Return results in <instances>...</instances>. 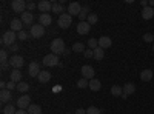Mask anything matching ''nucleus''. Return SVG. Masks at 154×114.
<instances>
[{
	"mask_svg": "<svg viewBox=\"0 0 154 114\" xmlns=\"http://www.w3.org/2000/svg\"><path fill=\"white\" fill-rule=\"evenodd\" d=\"M51 51H53V54L56 56H60L65 53V42H63V39H60V37H57V39H54L53 42H51Z\"/></svg>",
	"mask_w": 154,
	"mask_h": 114,
	"instance_id": "obj_1",
	"label": "nucleus"
},
{
	"mask_svg": "<svg viewBox=\"0 0 154 114\" xmlns=\"http://www.w3.org/2000/svg\"><path fill=\"white\" fill-rule=\"evenodd\" d=\"M57 23H59V26L62 29H66V28H69L71 25H72V16H69L68 12H63V14L59 16Z\"/></svg>",
	"mask_w": 154,
	"mask_h": 114,
	"instance_id": "obj_2",
	"label": "nucleus"
},
{
	"mask_svg": "<svg viewBox=\"0 0 154 114\" xmlns=\"http://www.w3.org/2000/svg\"><path fill=\"white\" fill-rule=\"evenodd\" d=\"M16 39H17V32H14V31H6L5 34H3V37H2V43L5 45V46H12L16 43Z\"/></svg>",
	"mask_w": 154,
	"mask_h": 114,
	"instance_id": "obj_3",
	"label": "nucleus"
},
{
	"mask_svg": "<svg viewBox=\"0 0 154 114\" xmlns=\"http://www.w3.org/2000/svg\"><path fill=\"white\" fill-rule=\"evenodd\" d=\"M31 105H32V103H31V97H29L28 94H22V96L17 99V106H19V109H28Z\"/></svg>",
	"mask_w": 154,
	"mask_h": 114,
	"instance_id": "obj_4",
	"label": "nucleus"
},
{
	"mask_svg": "<svg viewBox=\"0 0 154 114\" xmlns=\"http://www.w3.org/2000/svg\"><path fill=\"white\" fill-rule=\"evenodd\" d=\"M29 34H31V37H34V39H40V37L45 35V26H42L40 23L32 25L31 29H29Z\"/></svg>",
	"mask_w": 154,
	"mask_h": 114,
	"instance_id": "obj_5",
	"label": "nucleus"
},
{
	"mask_svg": "<svg viewBox=\"0 0 154 114\" xmlns=\"http://www.w3.org/2000/svg\"><path fill=\"white\" fill-rule=\"evenodd\" d=\"M42 63L45 66H57L59 65V56H56V54H46L45 57H43V60H42Z\"/></svg>",
	"mask_w": 154,
	"mask_h": 114,
	"instance_id": "obj_6",
	"label": "nucleus"
},
{
	"mask_svg": "<svg viewBox=\"0 0 154 114\" xmlns=\"http://www.w3.org/2000/svg\"><path fill=\"white\" fill-rule=\"evenodd\" d=\"M11 8H12L14 12L23 14L25 9H26V2H25V0H12V2H11Z\"/></svg>",
	"mask_w": 154,
	"mask_h": 114,
	"instance_id": "obj_7",
	"label": "nucleus"
},
{
	"mask_svg": "<svg viewBox=\"0 0 154 114\" xmlns=\"http://www.w3.org/2000/svg\"><path fill=\"white\" fill-rule=\"evenodd\" d=\"M23 57L19 56V54H14L9 57V66H12V69H20L23 66Z\"/></svg>",
	"mask_w": 154,
	"mask_h": 114,
	"instance_id": "obj_8",
	"label": "nucleus"
},
{
	"mask_svg": "<svg viewBox=\"0 0 154 114\" xmlns=\"http://www.w3.org/2000/svg\"><path fill=\"white\" fill-rule=\"evenodd\" d=\"M37 8L42 11V14H49V11H53V3L49 0H42L37 3Z\"/></svg>",
	"mask_w": 154,
	"mask_h": 114,
	"instance_id": "obj_9",
	"label": "nucleus"
},
{
	"mask_svg": "<svg viewBox=\"0 0 154 114\" xmlns=\"http://www.w3.org/2000/svg\"><path fill=\"white\" fill-rule=\"evenodd\" d=\"M82 77L83 79H88V80L94 79V68L89 66V65H83L82 66Z\"/></svg>",
	"mask_w": 154,
	"mask_h": 114,
	"instance_id": "obj_10",
	"label": "nucleus"
},
{
	"mask_svg": "<svg viewBox=\"0 0 154 114\" xmlns=\"http://www.w3.org/2000/svg\"><path fill=\"white\" fill-rule=\"evenodd\" d=\"M28 74L31 77H38V74H40V65L37 62H31L28 66Z\"/></svg>",
	"mask_w": 154,
	"mask_h": 114,
	"instance_id": "obj_11",
	"label": "nucleus"
},
{
	"mask_svg": "<svg viewBox=\"0 0 154 114\" xmlns=\"http://www.w3.org/2000/svg\"><path fill=\"white\" fill-rule=\"evenodd\" d=\"M80 11H82V6H80L79 2L69 3V6H68V14H69V16H79Z\"/></svg>",
	"mask_w": 154,
	"mask_h": 114,
	"instance_id": "obj_12",
	"label": "nucleus"
},
{
	"mask_svg": "<svg viewBox=\"0 0 154 114\" xmlns=\"http://www.w3.org/2000/svg\"><path fill=\"white\" fill-rule=\"evenodd\" d=\"M22 26H23V22H22L20 19H12L11 23H9V29H11V31H14V32H20V31H23Z\"/></svg>",
	"mask_w": 154,
	"mask_h": 114,
	"instance_id": "obj_13",
	"label": "nucleus"
},
{
	"mask_svg": "<svg viewBox=\"0 0 154 114\" xmlns=\"http://www.w3.org/2000/svg\"><path fill=\"white\" fill-rule=\"evenodd\" d=\"M89 29H91V25H89L88 22H79V25H77V32H79L80 35L88 34Z\"/></svg>",
	"mask_w": 154,
	"mask_h": 114,
	"instance_id": "obj_14",
	"label": "nucleus"
},
{
	"mask_svg": "<svg viewBox=\"0 0 154 114\" xmlns=\"http://www.w3.org/2000/svg\"><path fill=\"white\" fill-rule=\"evenodd\" d=\"M111 45H112V40H111V37H108V35H102L99 39V46L100 48L108 49V48H111Z\"/></svg>",
	"mask_w": 154,
	"mask_h": 114,
	"instance_id": "obj_15",
	"label": "nucleus"
},
{
	"mask_svg": "<svg viewBox=\"0 0 154 114\" xmlns=\"http://www.w3.org/2000/svg\"><path fill=\"white\" fill-rule=\"evenodd\" d=\"M20 20L23 22V25H31V26H32V22H34V16H32V12L25 11L23 14H22V19H20Z\"/></svg>",
	"mask_w": 154,
	"mask_h": 114,
	"instance_id": "obj_16",
	"label": "nucleus"
},
{
	"mask_svg": "<svg viewBox=\"0 0 154 114\" xmlns=\"http://www.w3.org/2000/svg\"><path fill=\"white\" fill-rule=\"evenodd\" d=\"M51 22H53L51 14H40L38 16V23H40L42 26H48V25H51Z\"/></svg>",
	"mask_w": 154,
	"mask_h": 114,
	"instance_id": "obj_17",
	"label": "nucleus"
},
{
	"mask_svg": "<svg viewBox=\"0 0 154 114\" xmlns=\"http://www.w3.org/2000/svg\"><path fill=\"white\" fill-rule=\"evenodd\" d=\"M9 80L16 82V83H20L22 82V72H20V69H12L9 72Z\"/></svg>",
	"mask_w": 154,
	"mask_h": 114,
	"instance_id": "obj_18",
	"label": "nucleus"
},
{
	"mask_svg": "<svg viewBox=\"0 0 154 114\" xmlns=\"http://www.w3.org/2000/svg\"><path fill=\"white\" fill-rule=\"evenodd\" d=\"M142 17H143V20H151L154 17V8H151V6L143 8L142 9Z\"/></svg>",
	"mask_w": 154,
	"mask_h": 114,
	"instance_id": "obj_19",
	"label": "nucleus"
},
{
	"mask_svg": "<svg viewBox=\"0 0 154 114\" xmlns=\"http://www.w3.org/2000/svg\"><path fill=\"white\" fill-rule=\"evenodd\" d=\"M12 99V94L9 90H2V93H0V100H2V103H9Z\"/></svg>",
	"mask_w": 154,
	"mask_h": 114,
	"instance_id": "obj_20",
	"label": "nucleus"
},
{
	"mask_svg": "<svg viewBox=\"0 0 154 114\" xmlns=\"http://www.w3.org/2000/svg\"><path fill=\"white\" fill-rule=\"evenodd\" d=\"M38 82H40V83H46V82H49L51 80V72L49 71H40V74H38Z\"/></svg>",
	"mask_w": 154,
	"mask_h": 114,
	"instance_id": "obj_21",
	"label": "nucleus"
},
{
	"mask_svg": "<svg viewBox=\"0 0 154 114\" xmlns=\"http://www.w3.org/2000/svg\"><path fill=\"white\" fill-rule=\"evenodd\" d=\"M89 90H93V91H100V88H102V83H100V80L99 79H91L89 80Z\"/></svg>",
	"mask_w": 154,
	"mask_h": 114,
	"instance_id": "obj_22",
	"label": "nucleus"
},
{
	"mask_svg": "<svg viewBox=\"0 0 154 114\" xmlns=\"http://www.w3.org/2000/svg\"><path fill=\"white\" fill-rule=\"evenodd\" d=\"M134 93H136V85H134V83H125V85H123V94L131 96V94H134Z\"/></svg>",
	"mask_w": 154,
	"mask_h": 114,
	"instance_id": "obj_23",
	"label": "nucleus"
},
{
	"mask_svg": "<svg viewBox=\"0 0 154 114\" xmlns=\"http://www.w3.org/2000/svg\"><path fill=\"white\" fill-rule=\"evenodd\" d=\"M152 79V71L151 69H143L140 72V80L142 82H149Z\"/></svg>",
	"mask_w": 154,
	"mask_h": 114,
	"instance_id": "obj_24",
	"label": "nucleus"
},
{
	"mask_svg": "<svg viewBox=\"0 0 154 114\" xmlns=\"http://www.w3.org/2000/svg\"><path fill=\"white\" fill-rule=\"evenodd\" d=\"M91 14V12H89V6H83L82 8V11H80V14H79V19H80V22H86V19H88V16Z\"/></svg>",
	"mask_w": 154,
	"mask_h": 114,
	"instance_id": "obj_25",
	"label": "nucleus"
},
{
	"mask_svg": "<svg viewBox=\"0 0 154 114\" xmlns=\"http://www.w3.org/2000/svg\"><path fill=\"white\" fill-rule=\"evenodd\" d=\"M111 94L116 96V97L122 96V94H123V86H120V85H112V86H111Z\"/></svg>",
	"mask_w": 154,
	"mask_h": 114,
	"instance_id": "obj_26",
	"label": "nucleus"
},
{
	"mask_svg": "<svg viewBox=\"0 0 154 114\" xmlns=\"http://www.w3.org/2000/svg\"><path fill=\"white\" fill-rule=\"evenodd\" d=\"M103 57H105V49L100 48V46H97V48L94 49V59H96V60H102Z\"/></svg>",
	"mask_w": 154,
	"mask_h": 114,
	"instance_id": "obj_27",
	"label": "nucleus"
},
{
	"mask_svg": "<svg viewBox=\"0 0 154 114\" xmlns=\"http://www.w3.org/2000/svg\"><path fill=\"white\" fill-rule=\"evenodd\" d=\"M71 49H72L74 53H85V51H86V49H85V45H83L82 42H75V43L72 45Z\"/></svg>",
	"mask_w": 154,
	"mask_h": 114,
	"instance_id": "obj_28",
	"label": "nucleus"
},
{
	"mask_svg": "<svg viewBox=\"0 0 154 114\" xmlns=\"http://www.w3.org/2000/svg\"><path fill=\"white\" fill-rule=\"evenodd\" d=\"M26 111H28V114H42V108H40V105H35V103L31 105Z\"/></svg>",
	"mask_w": 154,
	"mask_h": 114,
	"instance_id": "obj_29",
	"label": "nucleus"
},
{
	"mask_svg": "<svg viewBox=\"0 0 154 114\" xmlns=\"http://www.w3.org/2000/svg\"><path fill=\"white\" fill-rule=\"evenodd\" d=\"M16 112H17V109H16V106L12 105V103H8L3 108V111H2V114H16Z\"/></svg>",
	"mask_w": 154,
	"mask_h": 114,
	"instance_id": "obj_30",
	"label": "nucleus"
},
{
	"mask_svg": "<svg viewBox=\"0 0 154 114\" xmlns=\"http://www.w3.org/2000/svg\"><path fill=\"white\" fill-rule=\"evenodd\" d=\"M29 90V83H26V82H20V83H17V91H20V93H26Z\"/></svg>",
	"mask_w": 154,
	"mask_h": 114,
	"instance_id": "obj_31",
	"label": "nucleus"
},
{
	"mask_svg": "<svg viewBox=\"0 0 154 114\" xmlns=\"http://www.w3.org/2000/svg\"><path fill=\"white\" fill-rule=\"evenodd\" d=\"M53 12H56V14H59V16L63 14V5L54 2V3H53Z\"/></svg>",
	"mask_w": 154,
	"mask_h": 114,
	"instance_id": "obj_32",
	"label": "nucleus"
},
{
	"mask_svg": "<svg viewBox=\"0 0 154 114\" xmlns=\"http://www.w3.org/2000/svg\"><path fill=\"white\" fill-rule=\"evenodd\" d=\"M86 22H88L89 25H96V23L99 22V17H97V14H96V12H91V14L88 16Z\"/></svg>",
	"mask_w": 154,
	"mask_h": 114,
	"instance_id": "obj_33",
	"label": "nucleus"
},
{
	"mask_svg": "<svg viewBox=\"0 0 154 114\" xmlns=\"http://www.w3.org/2000/svg\"><path fill=\"white\" fill-rule=\"evenodd\" d=\"M77 86H79V88H82V90H83V88H88V86H89V80L82 77L79 82H77Z\"/></svg>",
	"mask_w": 154,
	"mask_h": 114,
	"instance_id": "obj_34",
	"label": "nucleus"
},
{
	"mask_svg": "<svg viewBox=\"0 0 154 114\" xmlns=\"http://www.w3.org/2000/svg\"><path fill=\"white\" fill-rule=\"evenodd\" d=\"M103 109H99L97 106H89L88 109H86V114H100Z\"/></svg>",
	"mask_w": 154,
	"mask_h": 114,
	"instance_id": "obj_35",
	"label": "nucleus"
},
{
	"mask_svg": "<svg viewBox=\"0 0 154 114\" xmlns=\"http://www.w3.org/2000/svg\"><path fill=\"white\" fill-rule=\"evenodd\" d=\"M88 46H89V49H96V48L99 46V40H96V39H89V40H88Z\"/></svg>",
	"mask_w": 154,
	"mask_h": 114,
	"instance_id": "obj_36",
	"label": "nucleus"
},
{
	"mask_svg": "<svg viewBox=\"0 0 154 114\" xmlns=\"http://www.w3.org/2000/svg\"><path fill=\"white\" fill-rule=\"evenodd\" d=\"M17 39L22 40V42H23V40H26V39H28V32H26V31H20V32H17Z\"/></svg>",
	"mask_w": 154,
	"mask_h": 114,
	"instance_id": "obj_37",
	"label": "nucleus"
},
{
	"mask_svg": "<svg viewBox=\"0 0 154 114\" xmlns=\"http://www.w3.org/2000/svg\"><path fill=\"white\" fill-rule=\"evenodd\" d=\"M6 90H9V91L17 90V83H16V82H12V80H9V82L6 83Z\"/></svg>",
	"mask_w": 154,
	"mask_h": 114,
	"instance_id": "obj_38",
	"label": "nucleus"
},
{
	"mask_svg": "<svg viewBox=\"0 0 154 114\" xmlns=\"http://www.w3.org/2000/svg\"><path fill=\"white\" fill-rule=\"evenodd\" d=\"M0 59H2V62H9L8 60V51H6V49H2V51H0Z\"/></svg>",
	"mask_w": 154,
	"mask_h": 114,
	"instance_id": "obj_39",
	"label": "nucleus"
},
{
	"mask_svg": "<svg viewBox=\"0 0 154 114\" xmlns=\"http://www.w3.org/2000/svg\"><path fill=\"white\" fill-rule=\"evenodd\" d=\"M143 40H145V42H154V35H152L151 32H146V34L143 35Z\"/></svg>",
	"mask_w": 154,
	"mask_h": 114,
	"instance_id": "obj_40",
	"label": "nucleus"
},
{
	"mask_svg": "<svg viewBox=\"0 0 154 114\" xmlns=\"http://www.w3.org/2000/svg\"><path fill=\"white\" fill-rule=\"evenodd\" d=\"M83 54H85L86 59H91V57H94V49H86Z\"/></svg>",
	"mask_w": 154,
	"mask_h": 114,
	"instance_id": "obj_41",
	"label": "nucleus"
},
{
	"mask_svg": "<svg viewBox=\"0 0 154 114\" xmlns=\"http://www.w3.org/2000/svg\"><path fill=\"white\" fill-rule=\"evenodd\" d=\"M35 8H37V5H35L34 2H26V9H28V11H34Z\"/></svg>",
	"mask_w": 154,
	"mask_h": 114,
	"instance_id": "obj_42",
	"label": "nucleus"
},
{
	"mask_svg": "<svg viewBox=\"0 0 154 114\" xmlns=\"http://www.w3.org/2000/svg\"><path fill=\"white\" fill-rule=\"evenodd\" d=\"M9 51H11V53H17V51H19V45L14 43L12 46H9Z\"/></svg>",
	"mask_w": 154,
	"mask_h": 114,
	"instance_id": "obj_43",
	"label": "nucleus"
},
{
	"mask_svg": "<svg viewBox=\"0 0 154 114\" xmlns=\"http://www.w3.org/2000/svg\"><path fill=\"white\" fill-rule=\"evenodd\" d=\"M74 114H86V109H83V108H79V109H75V112Z\"/></svg>",
	"mask_w": 154,
	"mask_h": 114,
	"instance_id": "obj_44",
	"label": "nucleus"
},
{
	"mask_svg": "<svg viewBox=\"0 0 154 114\" xmlns=\"http://www.w3.org/2000/svg\"><path fill=\"white\" fill-rule=\"evenodd\" d=\"M16 114H28V111H26V109H17Z\"/></svg>",
	"mask_w": 154,
	"mask_h": 114,
	"instance_id": "obj_45",
	"label": "nucleus"
},
{
	"mask_svg": "<svg viewBox=\"0 0 154 114\" xmlns=\"http://www.w3.org/2000/svg\"><path fill=\"white\" fill-rule=\"evenodd\" d=\"M8 63L9 62H2V69H6L8 68Z\"/></svg>",
	"mask_w": 154,
	"mask_h": 114,
	"instance_id": "obj_46",
	"label": "nucleus"
},
{
	"mask_svg": "<svg viewBox=\"0 0 154 114\" xmlns=\"http://www.w3.org/2000/svg\"><path fill=\"white\" fill-rule=\"evenodd\" d=\"M140 5H142L143 8H146V6H148V2H146V0H142V2H140Z\"/></svg>",
	"mask_w": 154,
	"mask_h": 114,
	"instance_id": "obj_47",
	"label": "nucleus"
},
{
	"mask_svg": "<svg viewBox=\"0 0 154 114\" xmlns=\"http://www.w3.org/2000/svg\"><path fill=\"white\" fill-rule=\"evenodd\" d=\"M149 5H151V8L154 6V0H151V2H149Z\"/></svg>",
	"mask_w": 154,
	"mask_h": 114,
	"instance_id": "obj_48",
	"label": "nucleus"
},
{
	"mask_svg": "<svg viewBox=\"0 0 154 114\" xmlns=\"http://www.w3.org/2000/svg\"><path fill=\"white\" fill-rule=\"evenodd\" d=\"M66 114H71V112H66Z\"/></svg>",
	"mask_w": 154,
	"mask_h": 114,
	"instance_id": "obj_49",
	"label": "nucleus"
},
{
	"mask_svg": "<svg viewBox=\"0 0 154 114\" xmlns=\"http://www.w3.org/2000/svg\"><path fill=\"white\" fill-rule=\"evenodd\" d=\"M152 49H154V46H152Z\"/></svg>",
	"mask_w": 154,
	"mask_h": 114,
	"instance_id": "obj_50",
	"label": "nucleus"
}]
</instances>
